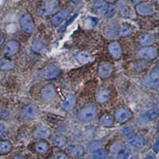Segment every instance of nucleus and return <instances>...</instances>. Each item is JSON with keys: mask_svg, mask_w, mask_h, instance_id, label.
I'll return each instance as SVG.
<instances>
[{"mask_svg": "<svg viewBox=\"0 0 159 159\" xmlns=\"http://www.w3.org/2000/svg\"><path fill=\"white\" fill-rule=\"evenodd\" d=\"M72 1H73V2H78L80 1V0H72Z\"/></svg>", "mask_w": 159, "mask_h": 159, "instance_id": "47", "label": "nucleus"}, {"mask_svg": "<svg viewBox=\"0 0 159 159\" xmlns=\"http://www.w3.org/2000/svg\"><path fill=\"white\" fill-rule=\"evenodd\" d=\"M39 109L35 104L26 105L22 110V116L25 119H34L38 114Z\"/></svg>", "mask_w": 159, "mask_h": 159, "instance_id": "13", "label": "nucleus"}, {"mask_svg": "<svg viewBox=\"0 0 159 159\" xmlns=\"http://www.w3.org/2000/svg\"><path fill=\"white\" fill-rule=\"evenodd\" d=\"M76 102V96L72 93H69L65 96V100L62 102V107L65 109L66 111H71L72 109L75 107Z\"/></svg>", "mask_w": 159, "mask_h": 159, "instance_id": "14", "label": "nucleus"}, {"mask_svg": "<svg viewBox=\"0 0 159 159\" xmlns=\"http://www.w3.org/2000/svg\"><path fill=\"white\" fill-rule=\"evenodd\" d=\"M20 49V43L16 40H11L7 43L4 54L7 57L14 56Z\"/></svg>", "mask_w": 159, "mask_h": 159, "instance_id": "10", "label": "nucleus"}, {"mask_svg": "<svg viewBox=\"0 0 159 159\" xmlns=\"http://www.w3.org/2000/svg\"><path fill=\"white\" fill-rule=\"evenodd\" d=\"M136 12L141 16H149L153 13V8L147 2H139L135 7Z\"/></svg>", "mask_w": 159, "mask_h": 159, "instance_id": "16", "label": "nucleus"}, {"mask_svg": "<svg viewBox=\"0 0 159 159\" xmlns=\"http://www.w3.org/2000/svg\"><path fill=\"white\" fill-rule=\"evenodd\" d=\"M84 147L81 145H72L68 147V154L73 157H80L84 154Z\"/></svg>", "mask_w": 159, "mask_h": 159, "instance_id": "19", "label": "nucleus"}, {"mask_svg": "<svg viewBox=\"0 0 159 159\" xmlns=\"http://www.w3.org/2000/svg\"><path fill=\"white\" fill-rule=\"evenodd\" d=\"M20 26L24 32L31 34L34 31L35 24L30 14H23L19 19Z\"/></svg>", "mask_w": 159, "mask_h": 159, "instance_id": "2", "label": "nucleus"}, {"mask_svg": "<svg viewBox=\"0 0 159 159\" xmlns=\"http://www.w3.org/2000/svg\"><path fill=\"white\" fill-rule=\"evenodd\" d=\"M119 25L117 23H109L104 29V35L109 39H114L119 34Z\"/></svg>", "mask_w": 159, "mask_h": 159, "instance_id": "15", "label": "nucleus"}, {"mask_svg": "<svg viewBox=\"0 0 159 159\" xmlns=\"http://www.w3.org/2000/svg\"><path fill=\"white\" fill-rule=\"evenodd\" d=\"M76 59L78 61V63L80 65H86L92 61V57L89 52H85V51H81L76 53Z\"/></svg>", "mask_w": 159, "mask_h": 159, "instance_id": "22", "label": "nucleus"}, {"mask_svg": "<svg viewBox=\"0 0 159 159\" xmlns=\"http://www.w3.org/2000/svg\"><path fill=\"white\" fill-rule=\"evenodd\" d=\"M107 49L111 56L114 59H119L123 54V49H122L121 45L116 41L111 42L107 46Z\"/></svg>", "mask_w": 159, "mask_h": 159, "instance_id": "8", "label": "nucleus"}, {"mask_svg": "<svg viewBox=\"0 0 159 159\" xmlns=\"http://www.w3.org/2000/svg\"><path fill=\"white\" fill-rule=\"evenodd\" d=\"M53 144L57 147H63L67 144V138L64 135L57 136L53 140Z\"/></svg>", "mask_w": 159, "mask_h": 159, "instance_id": "33", "label": "nucleus"}, {"mask_svg": "<svg viewBox=\"0 0 159 159\" xmlns=\"http://www.w3.org/2000/svg\"><path fill=\"white\" fill-rule=\"evenodd\" d=\"M0 134L2 136H7V127L3 124H1V123H0Z\"/></svg>", "mask_w": 159, "mask_h": 159, "instance_id": "40", "label": "nucleus"}, {"mask_svg": "<svg viewBox=\"0 0 159 159\" xmlns=\"http://www.w3.org/2000/svg\"><path fill=\"white\" fill-rule=\"evenodd\" d=\"M102 147H103V143L100 140H92L88 144V150L93 153L96 150L101 149Z\"/></svg>", "mask_w": 159, "mask_h": 159, "instance_id": "30", "label": "nucleus"}, {"mask_svg": "<svg viewBox=\"0 0 159 159\" xmlns=\"http://www.w3.org/2000/svg\"><path fill=\"white\" fill-rule=\"evenodd\" d=\"M139 56L142 59L152 61L157 57V50L155 47H153V46L143 47L139 51Z\"/></svg>", "mask_w": 159, "mask_h": 159, "instance_id": "4", "label": "nucleus"}, {"mask_svg": "<svg viewBox=\"0 0 159 159\" xmlns=\"http://www.w3.org/2000/svg\"><path fill=\"white\" fill-rule=\"evenodd\" d=\"M149 82L154 87H157L159 84V69L157 66L154 67L149 75Z\"/></svg>", "mask_w": 159, "mask_h": 159, "instance_id": "25", "label": "nucleus"}, {"mask_svg": "<svg viewBox=\"0 0 159 159\" xmlns=\"http://www.w3.org/2000/svg\"><path fill=\"white\" fill-rule=\"evenodd\" d=\"M58 8H59V2L57 0H50L43 8H42L41 13H42V15L47 16V15H50L56 13Z\"/></svg>", "mask_w": 159, "mask_h": 159, "instance_id": "9", "label": "nucleus"}, {"mask_svg": "<svg viewBox=\"0 0 159 159\" xmlns=\"http://www.w3.org/2000/svg\"><path fill=\"white\" fill-rule=\"evenodd\" d=\"M110 91L107 89L102 88L97 91L96 94V101L99 103H104L110 99Z\"/></svg>", "mask_w": 159, "mask_h": 159, "instance_id": "20", "label": "nucleus"}, {"mask_svg": "<svg viewBox=\"0 0 159 159\" xmlns=\"http://www.w3.org/2000/svg\"><path fill=\"white\" fill-rule=\"evenodd\" d=\"M54 159H69V157L65 153L63 152H60L58 154H57V155L55 156Z\"/></svg>", "mask_w": 159, "mask_h": 159, "instance_id": "38", "label": "nucleus"}, {"mask_svg": "<svg viewBox=\"0 0 159 159\" xmlns=\"http://www.w3.org/2000/svg\"><path fill=\"white\" fill-rule=\"evenodd\" d=\"M108 155V153L104 149H99L92 153V158L93 159H106Z\"/></svg>", "mask_w": 159, "mask_h": 159, "instance_id": "31", "label": "nucleus"}, {"mask_svg": "<svg viewBox=\"0 0 159 159\" xmlns=\"http://www.w3.org/2000/svg\"><path fill=\"white\" fill-rule=\"evenodd\" d=\"M133 116L131 111L127 107H119L115 112V119L119 123H124L129 121Z\"/></svg>", "mask_w": 159, "mask_h": 159, "instance_id": "3", "label": "nucleus"}, {"mask_svg": "<svg viewBox=\"0 0 159 159\" xmlns=\"http://www.w3.org/2000/svg\"><path fill=\"white\" fill-rule=\"evenodd\" d=\"M115 13H116V7H113V6H111V7L108 6V7H107L104 15L107 18H111V17H112L115 15Z\"/></svg>", "mask_w": 159, "mask_h": 159, "instance_id": "37", "label": "nucleus"}, {"mask_svg": "<svg viewBox=\"0 0 159 159\" xmlns=\"http://www.w3.org/2000/svg\"><path fill=\"white\" fill-rule=\"evenodd\" d=\"M113 66L109 62H103L99 65L98 69V74L101 78H107L112 74Z\"/></svg>", "mask_w": 159, "mask_h": 159, "instance_id": "12", "label": "nucleus"}, {"mask_svg": "<svg viewBox=\"0 0 159 159\" xmlns=\"http://www.w3.org/2000/svg\"><path fill=\"white\" fill-rule=\"evenodd\" d=\"M97 113V106L93 103H88L80 109L77 113V118L80 121L89 122L95 119Z\"/></svg>", "mask_w": 159, "mask_h": 159, "instance_id": "1", "label": "nucleus"}, {"mask_svg": "<svg viewBox=\"0 0 159 159\" xmlns=\"http://www.w3.org/2000/svg\"><path fill=\"white\" fill-rule=\"evenodd\" d=\"M133 1V2H138L137 0H132ZM138 1H140V0H138Z\"/></svg>", "mask_w": 159, "mask_h": 159, "instance_id": "48", "label": "nucleus"}, {"mask_svg": "<svg viewBox=\"0 0 159 159\" xmlns=\"http://www.w3.org/2000/svg\"><path fill=\"white\" fill-rule=\"evenodd\" d=\"M49 146L48 143L45 141H41L38 143L35 146V150L39 154H45L49 150Z\"/></svg>", "mask_w": 159, "mask_h": 159, "instance_id": "28", "label": "nucleus"}, {"mask_svg": "<svg viewBox=\"0 0 159 159\" xmlns=\"http://www.w3.org/2000/svg\"><path fill=\"white\" fill-rule=\"evenodd\" d=\"M36 159H40V158H36Z\"/></svg>", "mask_w": 159, "mask_h": 159, "instance_id": "49", "label": "nucleus"}, {"mask_svg": "<svg viewBox=\"0 0 159 159\" xmlns=\"http://www.w3.org/2000/svg\"><path fill=\"white\" fill-rule=\"evenodd\" d=\"M143 159H154V158H153L151 156H147V157H145Z\"/></svg>", "mask_w": 159, "mask_h": 159, "instance_id": "46", "label": "nucleus"}, {"mask_svg": "<svg viewBox=\"0 0 159 159\" xmlns=\"http://www.w3.org/2000/svg\"><path fill=\"white\" fill-rule=\"evenodd\" d=\"M132 33H133V28L127 24H123L119 30V35L123 38L130 36Z\"/></svg>", "mask_w": 159, "mask_h": 159, "instance_id": "27", "label": "nucleus"}, {"mask_svg": "<svg viewBox=\"0 0 159 159\" xmlns=\"http://www.w3.org/2000/svg\"><path fill=\"white\" fill-rule=\"evenodd\" d=\"M98 19L96 18H93V17H89L86 19V22H85V25L88 28H92L94 27L95 25L97 24Z\"/></svg>", "mask_w": 159, "mask_h": 159, "instance_id": "35", "label": "nucleus"}, {"mask_svg": "<svg viewBox=\"0 0 159 159\" xmlns=\"http://www.w3.org/2000/svg\"><path fill=\"white\" fill-rule=\"evenodd\" d=\"M147 117L150 119H154L155 118H157V115H158V110H157V107H154V108H152L150 110H149L147 111Z\"/></svg>", "mask_w": 159, "mask_h": 159, "instance_id": "36", "label": "nucleus"}, {"mask_svg": "<svg viewBox=\"0 0 159 159\" xmlns=\"http://www.w3.org/2000/svg\"><path fill=\"white\" fill-rule=\"evenodd\" d=\"M108 5L104 0H96L93 4V9L98 14H105Z\"/></svg>", "mask_w": 159, "mask_h": 159, "instance_id": "24", "label": "nucleus"}, {"mask_svg": "<svg viewBox=\"0 0 159 159\" xmlns=\"http://www.w3.org/2000/svg\"><path fill=\"white\" fill-rule=\"evenodd\" d=\"M158 148H159L158 140H157V141L155 142V143H154V146H153V150H154V152H156V153H157V152L158 151Z\"/></svg>", "mask_w": 159, "mask_h": 159, "instance_id": "42", "label": "nucleus"}, {"mask_svg": "<svg viewBox=\"0 0 159 159\" xmlns=\"http://www.w3.org/2000/svg\"><path fill=\"white\" fill-rule=\"evenodd\" d=\"M1 116H2V118H7L9 116V111H8L7 110L4 109V110H2V112H1Z\"/></svg>", "mask_w": 159, "mask_h": 159, "instance_id": "41", "label": "nucleus"}, {"mask_svg": "<svg viewBox=\"0 0 159 159\" xmlns=\"http://www.w3.org/2000/svg\"><path fill=\"white\" fill-rule=\"evenodd\" d=\"M121 14L123 16L128 17L130 14V10L129 9V7H123V9H122Z\"/></svg>", "mask_w": 159, "mask_h": 159, "instance_id": "39", "label": "nucleus"}, {"mask_svg": "<svg viewBox=\"0 0 159 159\" xmlns=\"http://www.w3.org/2000/svg\"><path fill=\"white\" fill-rule=\"evenodd\" d=\"M34 137L39 139H47L50 137L51 131L45 125H40L34 131Z\"/></svg>", "mask_w": 159, "mask_h": 159, "instance_id": "17", "label": "nucleus"}, {"mask_svg": "<svg viewBox=\"0 0 159 159\" xmlns=\"http://www.w3.org/2000/svg\"><path fill=\"white\" fill-rule=\"evenodd\" d=\"M122 133H123V135L127 138V139H130L133 136H134V129L132 128L130 126H126V127H123L122 129Z\"/></svg>", "mask_w": 159, "mask_h": 159, "instance_id": "34", "label": "nucleus"}, {"mask_svg": "<svg viewBox=\"0 0 159 159\" xmlns=\"http://www.w3.org/2000/svg\"><path fill=\"white\" fill-rule=\"evenodd\" d=\"M128 143L134 148H141L145 145L146 141L142 135H135L128 139Z\"/></svg>", "mask_w": 159, "mask_h": 159, "instance_id": "21", "label": "nucleus"}, {"mask_svg": "<svg viewBox=\"0 0 159 159\" xmlns=\"http://www.w3.org/2000/svg\"><path fill=\"white\" fill-rule=\"evenodd\" d=\"M12 159H25V158H24V157H22V156H21V155H16V156H15V157H13Z\"/></svg>", "mask_w": 159, "mask_h": 159, "instance_id": "44", "label": "nucleus"}, {"mask_svg": "<svg viewBox=\"0 0 159 159\" xmlns=\"http://www.w3.org/2000/svg\"><path fill=\"white\" fill-rule=\"evenodd\" d=\"M114 118L111 115L105 114L99 119V123L103 127H111L114 124Z\"/></svg>", "mask_w": 159, "mask_h": 159, "instance_id": "26", "label": "nucleus"}, {"mask_svg": "<svg viewBox=\"0 0 159 159\" xmlns=\"http://www.w3.org/2000/svg\"><path fill=\"white\" fill-rule=\"evenodd\" d=\"M4 42V38H2V37H0V46L3 44Z\"/></svg>", "mask_w": 159, "mask_h": 159, "instance_id": "45", "label": "nucleus"}, {"mask_svg": "<svg viewBox=\"0 0 159 159\" xmlns=\"http://www.w3.org/2000/svg\"><path fill=\"white\" fill-rule=\"evenodd\" d=\"M69 13H70V11L68 9H65L59 11V12H58L57 14H56V15L53 16V18H52V25H55V26H57L60 24L62 23V22L68 18V16L69 15Z\"/></svg>", "mask_w": 159, "mask_h": 159, "instance_id": "18", "label": "nucleus"}, {"mask_svg": "<svg viewBox=\"0 0 159 159\" xmlns=\"http://www.w3.org/2000/svg\"><path fill=\"white\" fill-rule=\"evenodd\" d=\"M114 147L115 148H112V152L116 154L115 155L116 159H127L131 154L130 149L122 144L119 145V147H117L116 144L115 145Z\"/></svg>", "mask_w": 159, "mask_h": 159, "instance_id": "6", "label": "nucleus"}, {"mask_svg": "<svg viewBox=\"0 0 159 159\" xmlns=\"http://www.w3.org/2000/svg\"><path fill=\"white\" fill-rule=\"evenodd\" d=\"M15 62L13 61H9V60H6L0 63V70L2 71H8L11 70L15 68Z\"/></svg>", "mask_w": 159, "mask_h": 159, "instance_id": "32", "label": "nucleus"}, {"mask_svg": "<svg viewBox=\"0 0 159 159\" xmlns=\"http://www.w3.org/2000/svg\"><path fill=\"white\" fill-rule=\"evenodd\" d=\"M61 73V69L57 64H50L44 70V77L47 80H52L57 77Z\"/></svg>", "mask_w": 159, "mask_h": 159, "instance_id": "5", "label": "nucleus"}, {"mask_svg": "<svg viewBox=\"0 0 159 159\" xmlns=\"http://www.w3.org/2000/svg\"><path fill=\"white\" fill-rule=\"evenodd\" d=\"M42 99L45 102H50L56 96V89L52 84H48L42 89L41 92Z\"/></svg>", "mask_w": 159, "mask_h": 159, "instance_id": "7", "label": "nucleus"}, {"mask_svg": "<svg viewBox=\"0 0 159 159\" xmlns=\"http://www.w3.org/2000/svg\"><path fill=\"white\" fill-rule=\"evenodd\" d=\"M48 45L47 41L43 38H37L34 42H33L31 49L34 53H42Z\"/></svg>", "mask_w": 159, "mask_h": 159, "instance_id": "11", "label": "nucleus"}, {"mask_svg": "<svg viewBox=\"0 0 159 159\" xmlns=\"http://www.w3.org/2000/svg\"><path fill=\"white\" fill-rule=\"evenodd\" d=\"M11 149H12V145L9 141L4 140L0 142V154H8L11 151Z\"/></svg>", "mask_w": 159, "mask_h": 159, "instance_id": "29", "label": "nucleus"}, {"mask_svg": "<svg viewBox=\"0 0 159 159\" xmlns=\"http://www.w3.org/2000/svg\"><path fill=\"white\" fill-rule=\"evenodd\" d=\"M154 42H155V38L154 35L150 34H144L139 38V43L145 47L153 45Z\"/></svg>", "mask_w": 159, "mask_h": 159, "instance_id": "23", "label": "nucleus"}, {"mask_svg": "<svg viewBox=\"0 0 159 159\" xmlns=\"http://www.w3.org/2000/svg\"><path fill=\"white\" fill-rule=\"evenodd\" d=\"M105 2H107V3H111V4H113L115 3L116 2H117L118 0H104Z\"/></svg>", "mask_w": 159, "mask_h": 159, "instance_id": "43", "label": "nucleus"}]
</instances>
